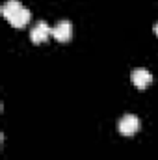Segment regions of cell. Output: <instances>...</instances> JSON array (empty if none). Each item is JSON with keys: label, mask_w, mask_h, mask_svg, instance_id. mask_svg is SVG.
<instances>
[{"label": "cell", "mask_w": 158, "mask_h": 160, "mask_svg": "<svg viewBox=\"0 0 158 160\" xmlns=\"http://www.w3.org/2000/svg\"><path fill=\"white\" fill-rule=\"evenodd\" d=\"M155 34H156V36H158V22H156V24H155Z\"/></svg>", "instance_id": "cell-7"}, {"label": "cell", "mask_w": 158, "mask_h": 160, "mask_svg": "<svg viewBox=\"0 0 158 160\" xmlns=\"http://www.w3.org/2000/svg\"><path fill=\"white\" fill-rule=\"evenodd\" d=\"M21 8H22V6H21V2H19V0H6L0 11H2V17L9 21V19H11V17H13Z\"/></svg>", "instance_id": "cell-6"}, {"label": "cell", "mask_w": 158, "mask_h": 160, "mask_svg": "<svg viewBox=\"0 0 158 160\" xmlns=\"http://www.w3.org/2000/svg\"><path fill=\"white\" fill-rule=\"evenodd\" d=\"M117 130L123 136H132L140 130V119L134 114H125L117 123Z\"/></svg>", "instance_id": "cell-1"}, {"label": "cell", "mask_w": 158, "mask_h": 160, "mask_svg": "<svg viewBox=\"0 0 158 160\" xmlns=\"http://www.w3.org/2000/svg\"><path fill=\"white\" fill-rule=\"evenodd\" d=\"M52 36L58 41H62V43L69 41L71 36H73V24H71L69 21H60V22L52 28Z\"/></svg>", "instance_id": "cell-4"}, {"label": "cell", "mask_w": 158, "mask_h": 160, "mask_svg": "<svg viewBox=\"0 0 158 160\" xmlns=\"http://www.w3.org/2000/svg\"><path fill=\"white\" fill-rule=\"evenodd\" d=\"M130 80H132V84L136 86V88H140V89H145L151 82H153V75L147 71V69H143V67H138V69H134L132 73H130Z\"/></svg>", "instance_id": "cell-2"}, {"label": "cell", "mask_w": 158, "mask_h": 160, "mask_svg": "<svg viewBox=\"0 0 158 160\" xmlns=\"http://www.w3.org/2000/svg\"><path fill=\"white\" fill-rule=\"evenodd\" d=\"M30 17H32V13H30L26 8H21V9H19V11L9 19V24H11V26H15V28H22V26H26V24H28Z\"/></svg>", "instance_id": "cell-5"}, {"label": "cell", "mask_w": 158, "mask_h": 160, "mask_svg": "<svg viewBox=\"0 0 158 160\" xmlns=\"http://www.w3.org/2000/svg\"><path fill=\"white\" fill-rule=\"evenodd\" d=\"M48 36H52V28L45 22V21H39L34 28H32V32H30V39L34 41L36 45L37 43H43V41L48 39Z\"/></svg>", "instance_id": "cell-3"}]
</instances>
